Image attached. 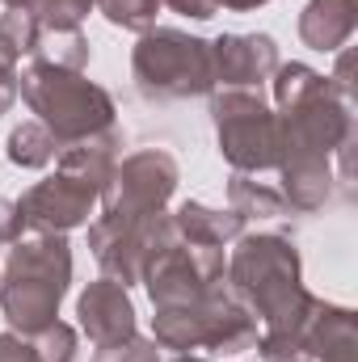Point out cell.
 Wrapping results in <instances>:
<instances>
[{
  "mask_svg": "<svg viewBox=\"0 0 358 362\" xmlns=\"http://www.w3.org/2000/svg\"><path fill=\"white\" fill-rule=\"evenodd\" d=\"M4 156H8L13 169H47V165L59 156V144H55V135H51L38 118H30V122H17V127L8 131Z\"/></svg>",
  "mask_w": 358,
  "mask_h": 362,
  "instance_id": "ac0fdd59",
  "label": "cell"
},
{
  "mask_svg": "<svg viewBox=\"0 0 358 362\" xmlns=\"http://www.w3.org/2000/svg\"><path fill=\"white\" fill-rule=\"evenodd\" d=\"M161 8H173V13L190 17V21H211L219 13L215 0H161Z\"/></svg>",
  "mask_w": 358,
  "mask_h": 362,
  "instance_id": "f1b7e54d",
  "label": "cell"
},
{
  "mask_svg": "<svg viewBox=\"0 0 358 362\" xmlns=\"http://www.w3.org/2000/svg\"><path fill=\"white\" fill-rule=\"evenodd\" d=\"M17 97L30 105V114H38V122L55 135L59 148L110 131L118 114L114 97L93 85L85 72H68L47 59L25 64V72L17 76Z\"/></svg>",
  "mask_w": 358,
  "mask_h": 362,
  "instance_id": "277c9868",
  "label": "cell"
},
{
  "mask_svg": "<svg viewBox=\"0 0 358 362\" xmlns=\"http://www.w3.org/2000/svg\"><path fill=\"white\" fill-rule=\"evenodd\" d=\"M337 55V68H333V85H337V93H346L350 101H354V51L350 47H342V51H333Z\"/></svg>",
  "mask_w": 358,
  "mask_h": 362,
  "instance_id": "4316f807",
  "label": "cell"
},
{
  "mask_svg": "<svg viewBox=\"0 0 358 362\" xmlns=\"http://www.w3.org/2000/svg\"><path fill=\"white\" fill-rule=\"evenodd\" d=\"M34 59H47L55 68H68V72H85L93 59V42L81 30H42V42H38Z\"/></svg>",
  "mask_w": 358,
  "mask_h": 362,
  "instance_id": "ffe728a7",
  "label": "cell"
},
{
  "mask_svg": "<svg viewBox=\"0 0 358 362\" xmlns=\"http://www.w3.org/2000/svg\"><path fill=\"white\" fill-rule=\"evenodd\" d=\"M299 350L308 362H358L354 312L316 295V303L304 320V333H299Z\"/></svg>",
  "mask_w": 358,
  "mask_h": 362,
  "instance_id": "4fadbf2b",
  "label": "cell"
},
{
  "mask_svg": "<svg viewBox=\"0 0 358 362\" xmlns=\"http://www.w3.org/2000/svg\"><path fill=\"white\" fill-rule=\"evenodd\" d=\"M262 4H270V0H215V8H228V13H253Z\"/></svg>",
  "mask_w": 358,
  "mask_h": 362,
  "instance_id": "f546056e",
  "label": "cell"
},
{
  "mask_svg": "<svg viewBox=\"0 0 358 362\" xmlns=\"http://www.w3.org/2000/svg\"><path fill=\"white\" fill-rule=\"evenodd\" d=\"M17 64L0 51V114H8L13 110V101H17Z\"/></svg>",
  "mask_w": 358,
  "mask_h": 362,
  "instance_id": "83f0119b",
  "label": "cell"
},
{
  "mask_svg": "<svg viewBox=\"0 0 358 362\" xmlns=\"http://www.w3.org/2000/svg\"><path fill=\"white\" fill-rule=\"evenodd\" d=\"M38 42H42V21L30 8H4L0 13V51L13 64L34 59L38 55Z\"/></svg>",
  "mask_w": 358,
  "mask_h": 362,
  "instance_id": "d6986e66",
  "label": "cell"
},
{
  "mask_svg": "<svg viewBox=\"0 0 358 362\" xmlns=\"http://www.w3.org/2000/svg\"><path fill=\"white\" fill-rule=\"evenodd\" d=\"M21 232H25L21 206H17L13 198H0V245H13V240H21Z\"/></svg>",
  "mask_w": 358,
  "mask_h": 362,
  "instance_id": "484cf974",
  "label": "cell"
},
{
  "mask_svg": "<svg viewBox=\"0 0 358 362\" xmlns=\"http://www.w3.org/2000/svg\"><path fill=\"white\" fill-rule=\"evenodd\" d=\"M228 291L258 316V358L282 362L304 358L299 333L316 303V295L304 286V262L299 249L278 232H241L228 253Z\"/></svg>",
  "mask_w": 358,
  "mask_h": 362,
  "instance_id": "6da1fadb",
  "label": "cell"
},
{
  "mask_svg": "<svg viewBox=\"0 0 358 362\" xmlns=\"http://www.w3.org/2000/svg\"><path fill=\"white\" fill-rule=\"evenodd\" d=\"M97 8V0H34L30 13L42 21V30H81V21Z\"/></svg>",
  "mask_w": 358,
  "mask_h": 362,
  "instance_id": "7402d4cb",
  "label": "cell"
},
{
  "mask_svg": "<svg viewBox=\"0 0 358 362\" xmlns=\"http://www.w3.org/2000/svg\"><path fill=\"white\" fill-rule=\"evenodd\" d=\"M0 362H42V358H38V350H34L30 337L4 329V333H0Z\"/></svg>",
  "mask_w": 358,
  "mask_h": 362,
  "instance_id": "d4e9b609",
  "label": "cell"
},
{
  "mask_svg": "<svg viewBox=\"0 0 358 362\" xmlns=\"http://www.w3.org/2000/svg\"><path fill=\"white\" fill-rule=\"evenodd\" d=\"M262 325L258 316L228 291V282L211 286L207 295L156 308L152 341L173 354H211V358H241L258 346Z\"/></svg>",
  "mask_w": 358,
  "mask_h": 362,
  "instance_id": "3957f363",
  "label": "cell"
},
{
  "mask_svg": "<svg viewBox=\"0 0 358 362\" xmlns=\"http://www.w3.org/2000/svg\"><path fill=\"white\" fill-rule=\"evenodd\" d=\"M17 206H21V219H25V228L34 236H68L72 228L89 223L93 206H97V189H89L76 177L55 169L51 177L34 181L17 198Z\"/></svg>",
  "mask_w": 358,
  "mask_h": 362,
  "instance_id": "30bf717a",
  "label": "cell"
},
{
  "mask_svg": "<svg viewBox=\"0 0 358 362\" xmlns=\"http://www.w3.org/2000/svg\"><path fill=\"white\" fill-rule=\"evenodd\" d=\"M131 81L144 101H185V97H211V51L207 38L178 30V25H152L139 34L131 51Z\"/></svg>",
  "mask_w": 358,
  "mask_h": 362,
  "instance_id": "5b68a950",
  "label": "cell"
},
{
  "mask_svg": "<svg viewBox=\"0 0 358 362\" xmlns=\"http://www.w3.org/2000/svg\"><path fill=\"white\" fill-rule=\"evenodd\" d=\"M93 362H165V350L152 341V337H127V341H118V346H105V350H97Z\"/></svg>",
  "mask_w": 358,
  "mask_h": 362,
  "instance_id": "cb8c5ba5",
  "label": "cell"
},
{
  "mask_svg": "<svg viewBox=\"0 0 358 362\" xmlns=\"http://www.w3.org/2000/svg\"><path fill=\"white\" fill-rule=\"evenodd\" d=\"M228 274V253L224 249H198V245H169L165 253H156L144 270V286L152 308H173L190 303L198 295H207L211 286H219Z\"/></svg>",
  "mask_w": 358,
  "mask_h": 362,
  "instance_id": "9c48e42d",
  "label": "cell"
},
{
  "mask_svg": "<svg viewBox=\"0 0 358 362\" xmlns=\"http://www.w3.org/2000/svg\"><path fill=\"white\" fill-rule=\"evenodd\" d=\"M97 13L127 34H148L161 17V0H97Z\"/></svg>",
  "mask_w": 358,
  "mask_h": 362,
  "instance_id": "44dd1931",
  "label": "cell"
},
{
  "mask_svg": "<svg viewBox=\"0 0 358 362\" xmlns=\"http://www.w3.org/2000/svg\"><path fill=\"white\" fill-rule=\"evenodd\" d=\"M0 4H4V8H30L34 0H0Z\"/></svg>",
  "mask_w": 358,
  "mask_h": 362,
  "instance_id": "1f68e13d",
  "label": "cell"
},
{
  "mask_svg": "<svg viewBox=\"0 0 358 362\" xmlns=\"http://www.w3.org/2000/svg\"><path fill=\"white\" fill-rule=\"evenodd\" d=\"M173 228H178L181 245H198V249H228L241 232H245V219L228 206H207L198 198H185L178 211H173Z\"/></svg>",
  "mask_w": 358,
  "mask_h": 362,
  "instance_id": "9a60e30c",
  "label": "cell"
},
{
  "mask_svg": "<svg viewBox=\"0 0 358 362\" xmlns=\"http://www.w3.org/2000/svg\"><path fill=\"white\" fill-rule=\"evenodd\" d=\"M118 148H122V131L110 127V131H101V135H89V139H81V144L59 148L55 160H59V173H68V177H76L81 185L97 189V198H101L105 181H110L114 165H118Z\"/></svg>",
  "mask_w": 358,
  "mask_h": 362,
  "instance_id": "2e32d148",
  "label": "cell"
},
{
  "mask_svg": "<svg viewBox=\"0 0 358 362\" xmlns=\"http://www.w3.org/2000/svg\"><path fill=\"white\" fill-rule=\"evenodd\" d=\"M215 89H262L270 85L278 59V42L270 34H219L207 42Z\"/></svg>",
  "mask_w": 358,
  "mask_h": 362,
  "instance_id": "8fae6325",
  "label": "cell"
},
{
  "mask_svg": "<svg viewBox=\"0 0 358 362\" xmlns=\"http://www.w3.org/2000/svg\"><path fill=\"white\" fill-rule=\"evenodd\" d=\"M76 316H81L85 337H89L97 350L118 346V341H127V337H135V333H139L131 291H127L122 282L105 278V274H101L97 282H89V286L76 295Z\"/></svg>",
  "mask_w": 358,
  "mask_h": 362,
  "instance_id": "7c38bea8",
  "label": "cell"
},
{
  "mask_svg": "<svg viewBox=\"0 0 358 362\" xmlns=\"http://www.w3.org/2000/svg\"><path fill=\"white\" fill-rule=\"evenodd\" d=\"M181 169L165 148H139L131 156H118L114 173L101 189V215L114 219H148L169 211L173 194H178Z\"/></svg>",
  "mask_w": 358,
  "mask_h": 362,
  "instance_id": "ba28073f",
  "label": "cell"
},
{
  "mask_svg": "<svg viewBox=\"0 0 358 362\" xmlns=\"http://www.w3.org/2000/svg\"><path fill=\"white\" fill-rule=\"evenodd\" d=\"M30 341H34V350H38V358H42V362H76V346H81L76 329H72V325H64V320L47 325V329H42V333H34Z\"/></svg>",
  "mask_w": 358,
  "mask_h": 362,
  "instance_id": "603a6c76",
  "label": "cell"
},
{
  "mask_svg": "<svg viewBox=\"0 0 358 362\" xmlns=\"http://www.w3.org/2000/svg\"><path fill=\"white\" fill-rule=\"evenodd\" d=\"M72 286V245L68 236L13 240L0 270V316L13 333L34 337L59 320V303Z\"/></svg>",
  "mask_w": 358,
  "mask_h": 362,
  "instance_id": "7a4b0ae2",
  "label": "cell"
},
{
  "mask_svg": "<svg viewBox=\"0 0 358 362\" xmlns=\"http://www.w3.org/2000/svg\"><path fill=\"white\" fill-rule=\"evenodd\" d=\"M358 30V0H308L299 13V38L304 47L333 55L342 51Z\"/></svg>",
  "mask_w": 358,
  "mask_h": 362,
  "instance_id": "5bb4252c",
  "label": "cell"
},
{
  "mask_svg": "<svg viewBox=\"0 0 358 362\" xmlns=\"http://www.w3.org/2000/svg\"><path fill=\"white\" fill-rule=\"evenodd\" d=\"M165 362H224V358H211V354H169Z\"/></svg>",
  "mask_w": 358,
  "mask_h": 362,
  "instance_id": "4dcf8cb0",
  "label": "cell"
},
{
  "mask_svg": "<svg viewBox=\"0 0 358 362\" xmlns=\"http://www.w3.org/2000/svg\"><path fill=\"white\" fill-rule=\"evenodd\" d=\"M228 206L249 223V219H287L291 206L278 194V185L258 181V173H232L228 177Z\"/></svg>",
  "mask_w": 358,
  "mask_h": 362,
  "instance_id": "e0dca14e",
  "label": "cell"
},
{
  "mask_svg": "<svg viewBox=\"0 0 358 362\" xmlns=\"http://www.w3.org/2000/svg\"><path fill=\"white\" fill-rule=\"evenodd\" d=\"M211 122L219 156L232 173H270L278 169V118L266 105L262 89H215Z\"/></svg>",
  "mask_w": 358,
  "mask_h": 362,
  "instance_id": "8992f818",
  "label": "cell"
},
{
  "mask_svg": "<svg viewBox=\"0 0 358 362\" xmlns=\"http://www.w3.org/2000/svg\"><path fill=\"white\" fill-rule=\"evenodd\" d=\"M169 245H178V228L173 215H148V219H114V215H97L89 223V249L93 262L101 266L105 278L122 282L127 291L135 282H144V270L156 253H165Z\"/></svg>",
  "mask_w": 358,
  "mask_h": 362,
  "instance_id": "52a82bcc",
  "label": "cell"
}]
</instances>
